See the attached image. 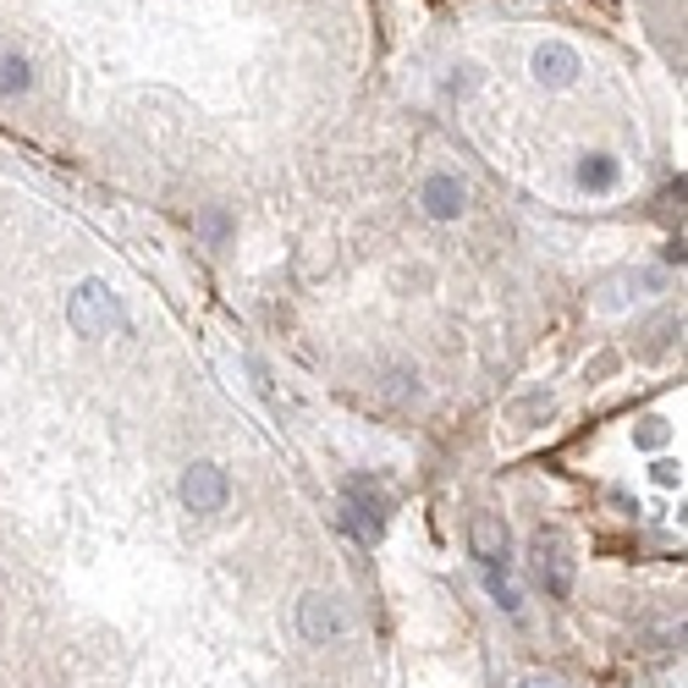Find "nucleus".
<instances>
[{
  "instance_id": "1",
  "label": "nucleus",
  "mask_w": 688,
  "mask_h": 688,
  "mask_svg": "<svg viewBox=\"0 0 688 688\" xmlns=\"http://www.w3.org/2000/svg\"><path fill=\"white\" fill-rule=\"evenodd\" d=\"M67 325L78 331V336H88V342H99V336H127V309H121V298L105 287V282H78V293L67 298Z\"/></svg>"
},
{
  "instance_id": "2",
  "label": "nucleus",
  "mask_w": 688,
  "mask_h": 688,
  "mask_svg": "<svg viewBox=\"0 0 688 688\" xmlns=\"http://www.w3.org/2000/svg\"><path fill=\"white\" fill-rule=\"evenodd\" d=\"M385 512H391L385 490H380L375 479L353 474V479H347V490H342V529H353V539L375 545V539L385 534Z\"/></svg>"
},
{
  "instance_id": "3",
  "label": "nucleus",
  "mask_w": 688,
  "mask_h": 688,
  "mask_svg": "<svg viewBox=\"0 0 688 688\" xmlns=\"http://www.w3.org/2000/svg\"><path fill=\"white\" fill-rule=\"evenodd\" d=\"M347 628H353V622H347V606H342V595L309 590V595L298 601V633H304L309 644H336Z\"/></svg>"
},
{
  "instance_id": "4",
  "label": "nucleus",
  "mask_w": 688,
  "mask_h": 688,
  "mask_svg": "<svg viewBox=\"0 0 688 688\" xmlns=\"http://www.w3.org/2000/svg\"><path fill=\"white\" fill-rule=\"evenodd\" d=\"M177 490H182V507H188V512H204V518H210V512H221V507H226L232 479H226V468H221V463H188Z\"/></svg>"
},
{
  "instance_id": "5",
  "label": "nucleus",
  "mask_w": 688,
  "mask_h": 688,
  "mask_svg": "<svg viewBox=\"0 0 688 688\" xmlns=\"http://www.w3.org/2000/svg\"><path fill=\"white\" fill-rule=\"evenodd\" d=\"M534 78L545 83V88H573L579 83V72H584V61H579V50L573 45H562V39H545L539 50H534Z\"/></svg>"
},
{
  "instance_id": "6",
  "label": "nucleus",
  "mask_w": 688,
  "mask_h": 688,
  "mask_svg": "<svg viewBox=\"0 0 688 688\" xmlns=\"http://www.w3.org/2000/svg\"><path fill=\"white\" fill-rule=\"evenodd\" d=\"M507 545H512L507 523H501L496 512H474V523H468V550H474L485 568H501V562H507Z\"/></svg>"
},
{
  "instance_id": "7",
  "label": "nucleus",
  "mask_w": 688,
  "mask_h": 688,
  "mask_svg": "<svg viewBox=\"0 0 688 688\" xmlns=\"http://www.w3.org/2000/svg\"><path fill=\"white\" fill-rule=\"evenodd\" d=\"M463 199H468V188L458 177H447V171L425 177V188H419V204H425L430 221H458L463 215Z\"/></svg>"
},
{
  "instance_id": "8",
  "label": "nucleus",
  "mask_w": 688,
  "mask_h": 688,
  "mask_svg": "<svg viewBox=\"0 0 688 688\" xmlns=\"http://www.w3.org/2000/svg\"><path fill=\"white\" fill-rule=\"evenodd\" d=\"M539 584L550 601H568L573 595V557H562V545H545L539 539Z\"/></svg>"
},
{
  "instance_id": "9",
  "label": "nucleus",
  "mask_w": 688,
  "mask_h": 688,
  "mask_svg": "<svg viewBox=\"0 0 688 688\" xmlns=\"http://www.w3.org/2000/svg\"><path fill=\"white\" fill-rule=\"evenodd\" d=\"M579 188H590V193H612V188H617V161L601 155V150L584 155V161H579Z\"/></svg>"
},
{
  "instance_id": "10",
  "label": "nucleus",
  "mask_w": 688,
  "mask_h": 688,
  "mask_svg": "<svg viewBox=\"0 0 688 688\" xmlns=\"http://www.w3.org/2000/svg\"><path fill=\"white\" fill-rule=\"evenodd\" d=\"M34 88V67L23 56H0V99H17Z\"/></svg>"
},
{
  "instance_id": "11",
  "label": "nucleus",
  "mask_w": 688,
  "mask_h": 688,
  "mask_svg": "<svg viewBox=\"0 0 688 688\" xmlns=\"http://www.w3.org/2000/svg\"><path fill=\"white\" fill-rule=\"evenodd\" d=\"M199 232H204L210 242H226V232H232V226H226V215H221V210H204V215H199Z\"/></svg>"
},
{
  "instance_id": "12",
  "label": "nucleus",
  "mask_w": 688,
  "mask_h": 688,
  "mask_svg": "<svg viewBox=\"0 0 688 688\" xmlns=\"http://www.w3.org/2000/svg\"><path fill=\"white\" fill-rule=\"evenodd\" d=\"M485 584H490V595H496V601H501V606H507V612H518V590H512V584H507V579H501V573H496V568H490V573H485Z\"/></svg>"
},
{
  "instance_id": "13",
  "label": "nucleus",
  "mask_w": 688,
  "mask_h": 688,
  "mask_svg": "<svg viewBox=\"0 0 688 688\" xmlns=\"http://www.w3.org/2000/svg\"><path fill=\"white\" fill-rule=\"evenodd\" d=\"M661 441H666V425H644L639 430V447H661Z\"/></svg>"
},
{
  "instance_id": "14",
  "label": "nucleus",
  "mask_w": 688,
  "mask_h": 688,
  "mask_svg": "<svg viewBox=\"0 0 688 688\" xmlns=\"http://www.w3.org/2000/svg\"><path fill=\"white\" fill-rule=\"evenodd\" d=\"M677 479H683L677 463H655V485H677Z\"/></svg>"
},
{
  "instance_id": "15",
  "label": "nucleus",
  "mask_w": 688,
  "mask_h": 688,
  "mask_svg": "<svg viewBox=\"0 0 688 688\" xmlns=\"http://www.w3.org/2000/svg\"><path fill=\"white\" fill-rule=\"evenodd\" d=\"M518 688H562V683H550V677H523Z\"/></svg>"
}]
</instances>
